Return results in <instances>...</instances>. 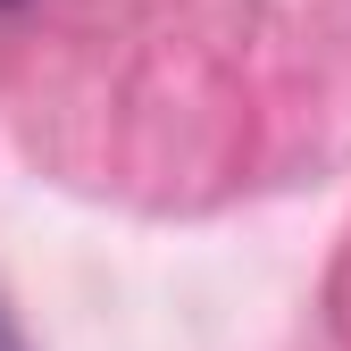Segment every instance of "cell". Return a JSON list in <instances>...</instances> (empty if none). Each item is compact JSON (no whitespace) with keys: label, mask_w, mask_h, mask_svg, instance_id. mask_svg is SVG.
I'll use <instances>...</instances> for the list:
<instances>
[{"label":"cell","mask_w":351,"mask_h":351,"mask_svg":"<svg viewBox=\"0 0 351 351\" xmlns=\"http://www.w3.org/2000/svg\"><path fill=\"white\" fill-rule=\"evenodd\" d=\"M0 351H25V335L9 326V310H0Z\"/></svg>","instance_id":"6da1fadb"},{"label":"cell","mask_w":351,"mask_h":351,"mask_svg":"<svg viewBox=\"0 0 351 351\" xmlns=\"http://www.w3.org/2000/svg\"><path fill=\"white\" fill-rule=\"evenodd\" d=\"M0 9H9V0H0Z\"/></svg>","instance_id":"7a4b0ae2"}]
</instances>
